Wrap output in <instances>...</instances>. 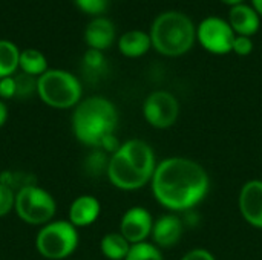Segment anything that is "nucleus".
I'll use <instances>...</instances> for the list:
<instances>
[{"label":"nucleus","mask_w":262,"mask_h":260,"mask_svg":"<svg viewBox=\"0 0 262 260\" xmlns=\"http://www.w3.org/2000/svg\"><path fill=\"white\" fill-rule=\"evenodd\" d=\"M130 247L132 245L124 239V236L120 231L104 234L100 242V250L103 256L109 260H124Z\"/></svg>","instance_id":"a211bd4d"},{"label":"nucleus","mask_w":262,"mask_h":260,"mask_svg":"<svg viewBox=\"0 0 262 260\" xmlns=\"http://www.w3.org/2000/svg\"><path fill=\"white\" fill-rule=\"evenodd\" d=\"M152 48V40L149 32L132 29L124 32L118 38V51L127 58H140L149 52Z\"/></svg>","instance_id":"dca6fc26"},{"label":"nucleus","mask_w":262,"mask_h":260,"mask_svg":"<svg viewBox=\"0 0 262 260\" xmlns=\"http://www.w3.org/2000/svg\"><path fill=\"white\" fill-rule=\"evenodd\" d=\"M17 93V86H15V78L12 77H5L0 78V100H11L15 98Z\"/></svg>","instance_id":"bb28decb"},{"label":"nucleus","mask_w":262,"mask_h":260,"mask_svg":"<svg viewBox=\"0 0 262 260\" xmlns=\"http://www.w3.org/2000/svg\"><path fill=\"white\" fill-rule=\"evenodd\" d=\"M238 207L244 221L262 230V181L261 179H250L247 181L238 196Z\"/></svg>","instance_id":"9b49d317"},{"label":"nucleus","mask_w":262,"mask_h":260,"mask_svg":"<svg viewBox=\"0 0 262 260\" xmlns=\"http://www.w3.org/2000/svg\"><path fill=\"white\" fill-rule=\"evenodd\" d=\"M37 95L52 109H72L83 98L81 81L69 70L48 69L37 78Z\"/></svg>","instance_id":"20e7f679"},{"label":"nucleus","mask_w":262,"mask_h":260,"mask_svg":"<svg viewBox=\"0 0 262 260\" xmlns=\"http://www.w3.org/2000/svg\"><path fill=\"white\" fill-rule=\"evenodd\" d=\"M181 260H216V257L206 248H193L187 251Z\"/></svg>","instance_id":"cd10ccee"},{"label":"nucleus","mask_w":262,"mask_h":260,"mask_svg":"<svg viewBox=\"0 0 262 260\" xmlns=\"http://www.w3.org/2000/svg\"><path fill=\"white\" fill-rule=\"evenodd\" d=\"M14 211L25 224L43 227L54 221L57 204L49 192L32 184L15 192Z\"/></svg>","instance_id":"423d86ee"},{"label":"nucleus","mask_w":262,"mask_h":260,"mask_svg":"<svg viewBox=\"0 0 262 260\" xmlns=\"http://www.w3.org/2000/svg\"><path fill=\"white\" fill-rule=\"evenodd\" d=\"M78 231L69 221H51L35 236V248L48 260L68 259L78 247Z\"/></svg>","instance_id":"39448f33"},{"label":"nucleus","mask_w":262,"mask_h":260,"mask_svg":"<svg viewBox=\"0 0 262 260\" xmlns=\"http://www.w3.org/2000/svg\"><path fill=\"white\" fill-rule=\"evenodd\" d=\"M236 34L223 17L210 15L201 20L196 28V40L210 54L226 55L232 52Z\"/></svg>","instance_id":"0eeeda50"},{"label":"nucleus","mask_w":262,"mask_h":260,"mask_svg":"<svg viewBox=\"0 0 262 260\" xmlns=\"http://www.w3.org/2000/svg\"><path fill=\"white\" fill-rule=\"evenodd\" d=\"M227 21L236 35H246V37H253L261 26L259 14L253 9V6L244 3L230 8Z\"/></svg>","instance_id":"2eb2a0df"},{"label":"nucleus","mask_w":262,"mask_h":260,"mask_svg":"<svg viewBox=\"0 0 262 260\" xmlns=\"http://www.w3.org/2000/svg\"><path fill=\"white\" fill-rule=\"evenodd\" d=\"M6 121H8V107L5 101L0 100V129L6 124Z\"/></svg>","instance_id":"c85d7f7f"},{"label":"nucleus","mask_w":262,"mask_h":260,"mask_svg":"<svg viewBox=\"0 0 262 260\" xmlns=\"http://www.w3.org/2000/svg\"><path fill=\"white\" fill-rule=\"evenodd\" d=\"M15 202V192L0 182V218L6 216L14 210Z\"/></svg>","instance_id":"393cba45"},{"label":"nucleus","mask_w":262,"mask_h":260,"mask_svg":"<svg viewBox=\"0 0 262 260\" xmlns=\"http://www.w3.org/2000/svg\"><path fill=\"white\" fill-rule=\"evenodd\" d=\"M252 6L259 14V17H262V0H252Z\"/></svg>","instance_id":"c756f323"},{"label":"nucleus","mask_w":262,"mask_h":260,"mask_svg":"<svg viewBox=\"0 0 262 260\" xmlns=\"http://www.w3.org/2000/svg\"><path fill=\"white\" fill-rule=\"evenodd\" d=\"M184 233V225L183 221L177 215H163L154 222L152 228V241L154 245H157L160 250L161 248H172L175 247Z\"/></svg>","instance_id":"f8f14e48"},{"label":"nucleus","mask_w":262,"mask_h":260,"mask_svg":"<svg viewBox=\"0 0 262 260\" xmlns=\"http://www.w3.org/2000/svg\"><path fill=\"white\" fill-rule=\"evenodd\" d=\"M106 176L115 188L123 192H135L150 184V178L143 175L120 150L111 155Z\"/></svg>","instance_id":"1a4fd4ad"},{"label":"nucleus","mask_w":262,"mask_h":260,"mask_svg":"<svg viewBox=\"0 0 262 260\" xmlns=\"http://www.w3.org/2000/svg\"><path fill=\"white\" fill-rule=\"evenodd\" d=\"M15 78V86H17V93L15 98L18 100H28L34 93H37V78L28 74H18L14 75Z\"/></svg>","instance_id":"4be33fe9"},{"label":"nucleus","mask_w":262,"mask_h":260,"mask_svg":"<svg viewBox=\"0 0 262 260\" xmlns=\"http://www.w3.org/2000/svg\"><path fill=\"white\" fill-rule=\"evenodd\" d=\"M118 110L104 97H88L72 112V132L75 138L91 149H100L103 143L115 135Z\"/></svg>","instance_id":"f03ea898"},{"label":"nucleus","mask_w":262,"mask_h":260,"mask_svg":"<svg viewBox=\"0 0 262 260\" xmlns=\"http://www.w3.org/2000/svg\"><path fill=\"white\" fill-rule=\"evenodd\" d=\"M152 48L164 57L187 54L196 40V28L190 17L178 11H166L155 17L149 31Z\"/></svg>","instance_id":"7ed1b4c3"},{"label":"nucleus","mask_w":262,"mask_h":260,"mask_svg":"<svg viewBox=\"0 0 262 260\" xmlns=\"http://www.w3.org/2000/svg\"><path fill=\"white\" fill-rule=\"evenodd\" d=\"M115 25L106 17L92 18L84 28V41L89 49L106 51L115 41Z\"/></svg>","instance_id":"ddd939ff"},{"label":"nucleus","mask_w":262,"mask_h":260,"mask_svg":"<svg viewBox=\"0 0 262 260\" xmlns=\"http://www.w3.org/2000/svg\"><path fill=\"white\" fill-rule=\"evenodd\" d=\"M150 187L161 207L175 213L187 211L206 199L210 190V178L196 161L170 156L158 162Z\"/></svg>","instance_id":"f257e3e1"},{"label":"nucleus","mask_w":262,"mask_h":260,"mask_svg":"<svg viewBox=\"0 0 262 260\" xmlns=\"http://www.w3.org/2000/svg\"><path fill=\"white\" fill-rule=\"evenodd\" d=\"M143 115L149 126L160 130L169 129L180 116V101L167 90H155L144 100Z\"/></svg>","instance_id":"6e6552de"},{"label":"nucleus","mask_w":262,"mask_h":260,"mask_svg":"<svg viewBox=\"0 0 262 260\" xmlns=\"http://www.w3.org/2000/svg\"><path fill=\"white\" fill-rule=\"evenodd\" d=\"M154 218L150 211L144 207H132L129 208L121 221H120V233L124 236V239L130 244H141L147 242V239L152 234L154 228Z\"/></svg>","instance_id":"9d476101"},{"label":"nucleus","mask_w":262,"mask_h":260,"mask_svg":"<svg viewBox=\"0 0 262 260\" xmlns=\"http://www.w3.org/2000/svg\"><path fill=\"white\" fill-rule=\"evenodd\" d=\"M109 158L107 153L101 149H92V152L86 156L84 159V169L88 175L91 176H100L101 173L107 172L109 166Z\"/></svg>","instance_id":"aec40b11"},{"label":"nucleus","mask_w":262,"mask_h":260,"mask_svg":"<svg viewBox=\"0 0 262 260\" xmlns=\"http://www.w3.org/2000/svg\"><path fill=\"white\" fill-rule=\"evenodd\" d=\"M83 64L84 67L92 74H101L106 69V58L101 51L89 49L83 55Z\"/></svg>","instance_id":"5701e85b"},{"label":"nucleus","mask_w":262,"mask_h":260,"mask_svg":"<svg viewBox=\"0 0 262 260\" xmlns=\"http://www.w3.org/2000/svg\"><path fill=\"white\" fill-rule=\"evenodd\" d=\"M253 51V41L252 37H246V35H236L235 41H233V48L232 52L241 55V57H247L250 55Z\"/></svg>","instance_id":"a878e982"},{"label":"nucleus","mask_w":262,"mask_h":260,"mask_svg":"<svg viewBox=\"0 0 262 260\" xmlns=\"http://www.w3.org/2000/svg\"><path fill=\"white\" fill-rule=\"evenodd\" d=\"M75 2V6L88 14V15H95V17H100L106 8H107V3L109 0H74Z\"/></svg>","instance_id":"b1692460"},{"label":"nucleus","mask_w":262,"mask_h":260,"mask_svg":"<svg viewBox=\"0 0 262 260\" xmlns=\"http://www.w3.org/2000/svg\"><path fill=\"white\" fill-rule=\"evenodd\" d=\"M224 5H229V6H236V5H241L244 0H221Z\"/></svg>","instance_id":"7c9ffc66"},{"label":"nucleus","mask_w":262,"mask_h":260,"mask_svg":"<svg viewBox=\"0 0 262 260\" xmlns=\"http://www.w3.org/2000/svg\"><path fill=\"white\" fill-rule=\"evenodd\" d=\"M18 69L23 74H28V75H32V77L38 78L49 67H48V60H46V57H45V54L41 51L28 48V49L20 51Z\"/></svg>","instance_id":"f3484780"},{"label":"nucleus","mask_w":262,"mask_h":260,"mask_svg":"<svg viewBox=\"0 0 262 260\" xmlns=\"http://www.w3.org/2000/svg\"><path fill=\"white\" fill-rule=\"evenodd\" d=\"M124 260H164L161 250L150 244V242H141L130 247L127 256Z\"/></svg>","instance_id":"412c9836"},{"label":"nucleus","mask_w":262,"mask_h":260,"mask_svg":"<svg viewBox=\"0 0 262 260\" xmlns=\"http://www.w3.org/2000/svg\"><path fill=\"white\" fill-rule=\"evenodd\" d=\"M20 61V49L11 40H0V78L15 75Z\"/></svg>","instance_id":"6ab92c4d"},{"label":"nucleus","mask_w":262,"mask_h":260,"mask_svg":"<svg viewBox=\"0 0 262 260\" xmlns=\"http://www.w3.org/2000/svg\"><path fill=\"white\" fill-rule=\"evenodd\" d=\"M101 213L100 201L92 195H81L75 198L69 207L68 221L75 228H83L92 225Z\"/></svg>","instance_id":"4468645a"}]
</instances>
